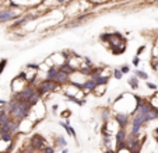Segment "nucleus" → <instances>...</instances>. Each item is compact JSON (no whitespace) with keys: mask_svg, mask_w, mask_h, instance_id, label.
<instances>
[{"mask_svg":"<svg viewBox=\"0 0 158 153\" xmlns=\"http://www.w3.org/2000/svg\"><path fill=\"white\" fill-rule=\"evenodd\" d=\"M27 10L24 9H13V7H2L0 9V24L9 23V21H14L20 18Z\"/></svg>","mask_w":158,"mask_h":153,"instance_id":"obj_1","label":"nucleus"},{"mask_svg":"<svg viewBox=\"0 0 158 153\" xmlns=\"http://www.w3.org/2000/svg\"><path fill=\"white\" fill-rule=\"evenodd\" d=\"M36 87H38L39 91L44 93L45 97L48 96V94H51V93H55V91L62 90V86H59L56 81L51 80V79H42V80H39V83H38V86Z\"/></svg>","mask_w":158,"mask_h":153,"instance_id":"obj_2","label":"nucleus"},{"mask_svg":"<svg viewBox=\"0 0 158 153\" xmlns=\"http://www.w3.org/2000/svg\"><path fill=\"white\" fill-rule=\"evenodd\" d=\"M28 145H30V149H32L34 152L41 153L45 147L48 146V142H46V139H45L41 133H34V135L31 136Z\"/></svg>","mask_w":158,"mask_h":153,"instance_id":"obj_3","label":"nucleus"},{"mask_svg":"<svg viewBox=\"0 0 158 153\" xmlns=\"http://www.w3.org/2000/svg\"><path fill=\"white\" fill-rule=\"evenodd\" d=\"M112 118H114L115 122L119 125V128L127 129L129 126H130L131 115L127 114V112H115V111H114V115H112Z\"/></svg>","mask_w":158,"mask_h":153,"instance_id":"obj_4","label":"nucleus"},{"mask_svg":"<svg viewBox=\"0 0 158 153\" xmlns=\"http://www.w3.org/2000/svg\"><path fill=\"white\" fill-rule=\"evenodd\" d=\"M27 86H28V81L27 80L21 79L20 76H15V77L11 80V91H13V94L21 93V91L24 90Z\"/></svg>","mask_w":158,"mask_h":153,"instance_id":"obj_5","label":"nucleus"},{"mask_svg":"<svg viewBox=\"0 0 158 153\" xmlns=\"http://www.w3.org/2000/svg\"><path fill=\"white\" fill-rule=\"evenodd\" d=\"M36 124L32 120H30V118H25V120H23L20 122V128H18V135L20 133H30L31 131L34 129V126H35Z\"/></svg>","mask_w":158,"mask_h":153,"instance_id":"obj_6","label":"nucleus"},{"mask_svg":"<svg viewBox=\"0 0 158 153\" xmlns=\"http://www.w3.org/2000/svg\"><path fill=\"white\" fill-rule=\"evenodd\" d=\"M127 136H129L127 129H123V128H119V129H118V132L115 133V139H116V149H119V147H123V146H125Z\"/></svg>","mask_w":158,"mask_h":153,"instance_id":"obj_7","label":"nucleus"},{"mask_svg":"<svg viewBox=\"0 0 158 153\" xmlns=\"http://www.w3.org/2000/svg\"><path fill=\"white\" fill-rule=\"evenodd\" d=\"M38 91V87L36 86H32V84H28L27 87H25L24 90L21 91V93H17L18 96H20V98H23V100H30L31 97L34 96V94Z\"/></svg>","mask_w":158,"mask_h":153,"instance_id":"obj_8","label":"nucleus"},{"mask_svg":"<svg viewBox=\"0 0 158 153\" xmlns=\"http://www.w3.org/2000/svg\"><path fill=\"white\" fill-rule=\"evenodd\" d=\"M59 125L62 126L63 129H64L66 133H67V135H69L70 138H73V139H76V141H77V133H76V129L73 128L72 125H70V121H69V120H63V121H60Z\"/></svg>","mask_w":158,"mask_h":153,"instance_id":"obj_9","label":"nucleus"},{"mask_svg":"<svg viewBox=\"0 0 158 153\" xmlns=\"http://www.w3.org/2000/svg\"><path fill=\"white\" fill-rule=\"evenodd\" d=\"M52 80H55L59 86H66V84H69V81H70V75H67V73L59 70V72L56 73V76H55Z\"/></svg>","mask_w":158,"mask_h":153,"instance_id":"obj_10","label":"nucleus"},{"mask_svg":"<svg viewBox=\"0 0 158 153\" xmlns=\"http://www.w3.org/2000/svg\"><path fill=\"white\" fill-rule=\"evenodd\" d=\"M53 146L56 150H62L64 147H67V141L63 135H53Z\"/></svg>","mask_w":158,"mask_h":153,"instance_id":"obj_11","label":"nucleus"},{"mask_svg":"<svg viewBox=\"0 0 158 153\" xmlns=\"http://www.w3.org/2000/svg\"><path fill=\"white\" fill-rule=\"evenodd\" d=\"M97 81H94L93 79H89L88 77V80L85 81V83L83 84V87H81V90H84V93L85 94H93L94 93V90L97 89Z\"/></svg>","mask_w":158,"mask_h":153,"instance_id":"obj_12","label":"nucleus"},{"mask_svg":"<svg viewBox=\"0 0 158 153\" xmlns=\"http://www.w3.org/2000/svg\"><path fill=\"white\" fill-rule=\"evenodd\" d=\"M114 115V111H112V108H108V107H104L101 108V112H99V117H101V121L105 122V121L110 120Z\"/></svg>","mask_w":158,"mask_h":153,"instance_id":"obj_13","label":"nucleus"},{"mask_svg":"<svg viewBox=\"0 0 158 153\" xmlns=\"http://www.w3.org/2000/svg\"><path fill=\"white\" fill-rule=\"evenodd\" d=\"M51 59H52V62H53V65H56L57 68L60 66V65H63V63H66V58H64V55L60 52V54H53V55H51Z\"/></svg>","mask_w":158,"mask_h":153,"instance_id":"obj_14","label":"nucleus"},{"mask_svg":"<svg viewBox=\"0 0 158 153\" xmlns=\"http://www.w3.org/2000/svg\"><path fill=\"white\" fill-rule=\"evenodd\" d=\"M127 84L129 86H130V89L131 90H139V89H140V79L137 77V76H131V77H129L127 79Z\"/></svg>","mask_w":158,"mask_h":153,"instance_id":"obj_15","label":"nucleus"},{"mask_svg":"<svg viewBox=\"0 0 158 153\" xmlns=\"http://www.w3.org/2000/svg\"><path fill=\"white\" fill-rule=\"evenodd\" d=\"M133 75L134 76H137L140 80H148V73L147 72H144V70H141V69H137V68H134V70H133Z\"/></svg>","mask_w":158,"mask_h":153,"instance_id":"obj_16","label":"nucleus"},{"mask_svg":"<svg viewBox=\"0 0 158 153\" xmlns=\"http://www.w3.org/2000/svg\"><path fill=\"white\" fill-rule=\"evenodd\" d=\"M59 70H62V72H64V73H67V75H72V73H74L76 72V69L70 65V63H63V65H60L59 66Z\"/></svg>","mask_w":158,"mask_h":153,"instance_id":"obj_17","label":"nucleus"},{"mask_svg":"<svg viewBox=\"0 0 158 153\" xmlns=\"http://www.w3.org/2000/svg\"><path fill=\"white\" fill-rule=\"evenodd\" d=\"M57 72H59V68H57V66H49L48 70L45 72V75H46V79H51V80H52V79L56 76Z\"/></svg>","mask_w":158,"mask_h":153,"instance_id":"obj_18","label":"nucleus"},{"mask_svg":"<svg viewBox=\"0 0 158 153\" xmlns=\"http://www.w3.org/2000/svg\"><path fill=\"white\" fill-rule=\"evenodd\" d=\"M110 38H112V33H102L101 35H99V41L104 44V45H109L110 42Z\"/></svg>","mask_w":158,"mask_h":153,"instance_id":"obj_19","label":"nucleus"},{"mask_svg":"<svg viewBox=\"0 0 158 153\" xmlns=\"http://www.w3.org/2000/svg\"><path fill=\"white\" fill-rule=\"evenodd\" d=\"M91 17H93V13L85 11V13H81V14H77V15H76V21L84 23L85 20H88V18H91Z\"/></svg>","mask_w":158,"mask_h":153,"instance_id":"obj_20","label":"nucleus"},{"mask_svg":"<svg viewBox=\"0 0 158 153\" xmlns=\"http://www.w3.org/2000/svg\"><path fill=\"white\" fill-rule=\"evenodd\" d=\"M105 93H106V86H105V84H102V86H97V89L94 90L93 94L95 97H102Z\"/></svg>","mask_w":158,"mask_h":153,"instance_id":"obj_21","label":"nucleus"},{"mask_svg":"<svg viewBox=\"0 0 158 153\" xmlns=\"http://www.w3.org/2000/svg\"><path fill=\"white\" fill-rule=\"evenodd\" d=\"M148 101H150V104H151L152 107L158 110V91H154V94L148 98Z\"/></svg>","mask_w":158,"mask_h":153,"instance_id":"obj_22","label":"nucleus"},{"mask_svg":"<svg viewBox=\"0 0 158 153\" xmlns=\"http://www.w3.org/2000/svg\"><path fill=\"white\" fill-rule=\"evenodd\" d=\"M109 51L112 52V55H120V54H123V52L126 51V45L116 46V48H112V49H109Z\"/></svg>","mask_w":158,"mask_h":153,"instance_id":"obj_23","label":"nucleus"},{"mask_svg":"<svg viewBox=\"0 0 158 153\" xmlns=\"http://www.w3.org/2000/svg\"><path fill=\"white\" fill-rule=\"evenodd\" d=\"M112 76H114L116 80H120V79L123 77V73L119 68H114V69H112Z\"/></svg>","mask_w":158,"mask_h":153,"instance_id":"obj_24","label":"nucleus"},{"mask_svg":"<svg viewBox=\"0 0 158 153\" xmlns=\"http://www.w3.org/2000/svg\"><path fill=\"white\" fill-rule=\"evenodd\" d=\"M7 63H9V59H7V58H2V59H0V76L3 75L4 69H6V66H7Z\"/></svg>","mask_w":158,"mask_h":153,"instance_id":"obj_25","label":"nucleus"},{"mask_svg":"<svg viewBox=\"0 0 158 153\" xmlns=\"http://www.w3.org/2000/svg\"><path fill=\"white\" fill-rule=\"evenodd\" d=\"M70 115H72V110H70V108H66V110H63V112H60V117L64 118V120H66V118L69 120Z\"/></svg>","mask_w":158,"mask_h":153,"instance_id":"obj_26","label":"nucleus"},{"mask_svg":"<svg viewBox=\"0 0 158 153\" xmlns=\"http://www.w3.org/2000/svg\"><path fill=\"white\" fill-rule=\"evenodd\" d=\"M146 86H147V89H150L151 91H158V86L155 83H151V81L147 80L146 81Z\"/></svg>","mask_w":158,"mask_h":153,"instance_id":"obj_27","label":"nucleus"},{"mask_svg":"<svg viewBox=\"0 0 158 153\" xmlns=\"http://www.w3.org/2000/svg\"><path fill=\"white\" fill-rule=\"evenodd\" d=\"M151 58H158V42H154V45H152Z\"/></svg>","mask_w":158,"mask_h":153,"instance_id":"obj_28","label":"nucleus"},{"mask_svg":"<svg viewBox=\"0 0 158 153\" xmlns=\"http://www.w3.org/2000/svg\"><path fill=\"white\" fill-rule=\"evenodd\" d=\"M55 152H56V149H55L53 145H48V146L45 147V149L42 150L41 153H55Z\"/></svg>","mask_w":158,"mask_h":153,"instance_id":"obj_29","label":"nucleus"},{"mask_svg":"<svg viewBox=\"0 0 158 153\" xmlns=\"http://www.w3.org/2000/svg\"><path fill=\"white\" fill-rule=\"evenodd\" d=\"M131 65H133L134 68H139V66H140V56H136V55H134L133 59H131Z\"/></svg>","mask_w":158,"mask_h":153,"instance_id":"obj_30","label":"nucleus"},{"mask_svg":"<svg viewBox=\"0 0 158 153\" xmlns=\"http://www.w3.org/2000/svg\"><path fill=\"white\" fill-rule=\"evenodd\" d=\"M25 69H36V70H39V65H38V63L30 62V63H27V65H25Z\"/></svg>","mask_w":158,"mask_h":153,"instance_id":"obj_31","label":"nucleus"},{"mask_svg":"<svg viewBox=\"0 0 158 153\" xmlns=\"http://www.w3.org/2000/svg\"><path fill=\"white\" fill-rule=\"evenodd\" d=\"M119 69L122 70L123 75H127V73H130V66H129V65H122Z\"/></svg>","mask_w":158,"mask_h":153,"instance_id":"obj_32","label":"nucleus"},{"mask_svg":"<svg viewBox=\"0 0 158 153\" xmlns=\"http://www.w3.org/2000/svg\"><path fill=\"white\" fill-rule=\"evenodd\" d=\"M116 153H131V150L129 149L127 146H123V147H119V149H116Z\"/></svg>","mask_w":158,"mask_h":153,"instance_id":"obj_33","label":"nucleus"},{"mask_svg":"<svg viewBox=\"0 0 158 153\" xmlns=\"http://www.w3.org/2000/svg\"><path fill=\"white\" fill-rule=\"evenodd\" d=\"M146 51V44H143V45H140L137 48V52H136V56H140L141 54H143V52Z\"/></svg>","mask_w":158,"mask_h":153,"instance_id":"obj_34","label":"nucleus"},{"mask_svg":"<svg viewBox=\"0 0 158 153\" xmlns=\"http://www.w3.org/2000/svg\"><path fill=\"white\" fill-rule=\"evenodd\" d=\"M57 110H59V105H57V104H53V105H52V112H53V114H56Z\"/></svg>","mask_w":158,"mask_h":153,"instance_id":"obj_35","label":"nucleus"},{"mask_svg":"<svg viewBox=\"0 0 158 153\" xmlns=\"http://www.w3.org/2000/svg\"><path fill=\"white\" fill-rule=\"evenodd\" d=\"M144 3H155V2H157V0H143Z\"/></svg>","mask_w":158,"mask_h":153,"instance_id":"obj_36","label":"nucleus"},{"mask_svg":"<svg viewBox=\"0 0 158 153\" xmlns=\"http://www.w3.org/2000/svg\"><path fill=\"white\" fill-rule=\"evenodd\" d=\"M62 153H69V149H67V147H64V149H62Z\"/></svg>","mask_w":158,"mask_h":153,"instance_id":"obj_37","label":"nucleus"},{"mask_svg":"<svg viewBox=\"0 0 158 153\" xmlns=\"http://www.w3.org/2000/svg\"><path fill=\"white\" fill-rule=\"evenodd\" d=\"M154 42H158V35H157V38H155V41Z\"/></svg>","mask_w":158,"mask_h":153,"instance_id":"obj_38","label":"nucleus"},{"mask_svg":"<svg viewBox=\"0 0 158 153\" xmlns=\"http://www.w3.org/2000/svg\"><path fill=\"white\" fill-rule=\"evenodd\" d=\"M17 153H24V152H17Z\"/></svg>","mask_w":158,"mask_h":153,"instance_id":"obj_39","label":"nucleus"},{"mask_svg":"<svg viewBox=\"0 0 158 153\" xmlns=\"http://www.w3.org/2000/svg\"><path fill=\"white\" fill-rule=\"evenodd\" d=\"M151 153H155V152H151Z\"/></svg>","mask_w":158,"mask_h":153,"instance_id":"obj_40","label":"nucleus"},{"mask_svg":"<svg viewBox=\"0 0 158 153\" xmlns=\"http://www.w3.org/2000/svg\"><path fill=\"white\" fill-rule=\"evenodd\" d=\"M157 59H158V58H157Z\"/></svg>","mask_w":158,"mask_h":153,"instance_id":"obj_41","label":"nucleus"}]
</instances>
